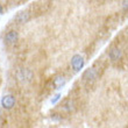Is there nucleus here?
<instances>
[{"label":"nucleus","instance_id":"1","mask_svg":"<svg viewBox=\"0 0 128 128\" xmlns=\"http://www.w3.org/2000/svg\"><path fill=\"white\" fill-rule=\"evenodd\" d=\"M15 77L22 84H28L34 79V74L28 68H19L15 71Z\"/></svg>","mask_w":128,"mask_h":128},{"label":"nucleus","instance_id":"2","mask_svg":"<svg viewBox=\"0 0 128 128\" xmlns=\"http://www.w3.org/2000/svg\"><path fill=\"white\" fill-rule=\"evenodd\" d=\"M19 37H20L19 32L12 29V30L7 32L6 35L4 36V42H5L7 46H12V44H15L18 41H19Z\"/></svg>","mask_w":128,"mask_h":128},{"label":"nucleus","instance_id":"3","mask_svg":"<svg viewBox=\"0 0 128 128\" xmlns=\"http://www.w3.org/2000/svg\"><path fill=\"white\" fill-rule=\"evenodd\" d=\"M97 78H98V71L94 68H88V70H85L84 74H83V79L86 83H93V82L97 80Z\"/></svg>","mask_w":128,"mask_h":128},{"label":"nucleus","instance_id":"4","mask_svg":"<svg viewBox=\"0 0 128 128\" xmlns=\"http://www.w3.org/2000/svg\"><path fill=\"white\" fill-rule=\"evenodd\" d=\"M29 20H30V13L27 12V10H21V12H19V13L13 18L14 22H15V24H27Z\"/></svg>","mask_w":128,"mask_h":128},{"label":"nucleus","instance_id":"5","mask_svg":"<svg viewBox=\"0 0 128 128\" xmlns=\"http://www.w3.org/2000/svg\"><path fill=\"white\" fill-rule=\"evenodd\" d=\"M85 64V61L83 56L80 55H74V57L71 58V68L74 69V71H79L80 69H83Z\"/></svg>","mask_w":128,"mask_h":128},{"label":"nucleus","instance_id":"6","mask_svg":"<svg viewBox=\"0 0 128 128\" xmlns=\"http://www.w3.org/2000/svg\"><path fill=\"white\" fill-rule=\"evenodd\" d=\"M15 105V98L12 94H7L4 96L2 99H1V106H2L5 110H10V108L14 107Z\"/></svg>","mask_w":128,"mask_h":128},{"label":"nucleus","instance_id":"7","mask_svg":"<svg viewBox=\"0 0 128 128\" xmlns=\"http://www.w3.org/2000/svg\"><path fill=\"white\" fill-rule=\"evenodd\" d=\"M108 57L112 62H118L122 58V51L119 48H112L108 52Z\"/></svg>","mask_w":128,"mask_h":128},{"label":"nucleus","instance_id":"8","mask_svg":"<svg viewBox=\"0 0 128 128\" xmlns=\"http://www.w3.org/2000/svg\"><path fill=\"white\" fill-rule=\"evenodd\" d=\"M66 84V79H65V77L64 76H56V77L54 78V80H52V86H54V88H62L64 86V85Z\"/></svg>","mask_w":128,"mask_h":128},{"label":"nucleus","instance_id":"9","mask_svg":"<svg viewBox=\"0 0 128 128\" xmlns=\"http://www.w3.org/2000/svg\"><path fill=\"white\" fill-rule=\"evenodd\" d=\"M62 110H63L64 112H68V113L72 112L74 110V100H71V99L65 100L63 102V105H62Z\"/></svg>","mask_w":128,"mask_h":128},{"label":"nucleus","instance_id":"10","mask_svg":"<svg viewBox=\"0 0 128 128\" xmlns=\"http://www.w3.org/2000/svg\"><path fill=\"white\" fill-rule=\"evenodd\" d=\"M51 119L54 120V121H61L62 119V115L58 114V113H54V114H51Z\"/></svg>","mask_w":128,"mask_h":128},{"label":"nucleus","instance_id":"11","mask_svg":"<svg viewBox=\"0 0 128 128\" xmlns=\"http://www.w3.org/2000/svg\"><path fill=\"white\" fill-rule=\"evenodd\" d=\"M60 98H61V94H56L54 99H51V104H56V102L60 100Z\"/></svg>","mask_w":128,"mask_h":128},{"label":"nucleus","instance_id":"12","mask_svg":"<svg viewBox=\"0 0 128 128\" xmlns=\"http://www.w3.org/2000/svg\"><path fill=\"white\" fill-rule=\"evenodd\" d=\"M1 14H4V8H2V6L0 5V15H1Z\"/></svg>","mask_w":128,"mask_h":128}]
</instances>
